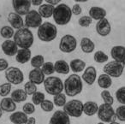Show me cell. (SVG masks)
<instances>
[{"instance_id": "obj_32", "label": "cell", "mask_w": 125, "mask_h": 124, "mask_svg": "<svg viewBox=\"0 0 125 124\" xmlns=\"http://www.w3.org/2000/svg\"><path fill=\"white\" fill-rule=\"evenodd\" d=\"M0 34L6 40H10L12 37H14V28L10 26H4L0 29Z\"/></svg>"}, {"instance_id": "obj_33", "label": "cell", "mask_w": 125, "mask_h": 124, "mask_svg": "<svg viewBox=\"0 0 125 124\" xmlns=\"http://www.w3.org/2000/svg\"><path fill=\"white\" fill-rule=\"evenodd\" d=\"M53 103L57 107H62L64 106L66 102V94L63 93H59L53 97Z\"/></svg>"}, {"instance_id": "obj_2", "label": "cell", "mask_w": 125, "mask_h": 124, "mask_svg": "<svg viewBox=\"0 0 125 124\" xmlns=\"http://www.w3.org/2000/svg\"><path fill=\"white\" fill-rule=\"evenodd\" d=\"M71 9L65 4H59L54 8L53 11V19L57 25L64 26L70 21L72 18Z\"/></svg>"}, {"instance_id": "obj_45", "label": "cell", "mask_w": 125, "mask_h": 124, "mask_svg": "<svg viewBox=\"0 0 125 124\" xmlns=\"http://www.w3.org/2000/svg\"><path fill=\"white\" fill-rule=\"evenodd\" d=\"M71 11H72V14L75 15V16H79V15L82 14V7H81L80 4H75L73 5V7H72L71 9Z\"/></svg>"}, {"instance_id": "obj_4", "label": "cell", "mask_w": 125, "mask_h": 124, "mask_svg": "<svg viewBox=\"0 0 125 124\" xmlns=\"http://www.w3.org/2000/svg\"><path fill=\"white\" fill-rule=\"evenodd\" d=\"M37 35L41 41L48 43L57 38V28L54 24L46 21L42 23L41 26L38 28Z\"/></svg>"}, {"instance_id": "obj_31", "label": "cell", "mask_w": 125, "mask_h": 124, "mask_svg": "<svg viewBox=\"0 0 125 124\" xmlns=\"http://www.w3.org/2000/svg\"><path fill=\"white\" fill-rule=\"evenodd\" d=\"M31 66L34 69H41L43 64L45 63V58L42 55H36L32 57L31 60Z\"/></svg>"}, {"instance_id": "obj_43", "label": "cell", "mask_w": 125, "mask_h": 124, "mask_svg": "<svg viewBox=\"0 0 125 124\" xmlns=\"http://www.w3.org/2000/svg\"><path fill=\"white\" fill-rule=\"evenodd\" d=\"M115 115L118 120H120L121 122H125V105H121L117 107V109L115 111Z\"/></svg>"}, {"instance_id": "obj_18", "label": "cell", "mask_w": 125, "mask_h": 124, "mask_svg": "<svg viewBox=\"0 0 125 124\" xmlns=\"http://www.w3.org/2000/svg\"><path fill=\"white\" fill-rule=\"evenodd\" d=\"M8 21H9L10 24L11 25V28H15V29H21L24 26V21H23L22 17L16 14V12H10L8 16Z\"/></svg>"}, {"instance_id": "obj_12", "label": "cell", "mask_w": 125, "mask_h": 124, "mask_svg": "<svg viewBox=\"0 0 125 124\" xmlns=\"http://www.w3.org/2000/svg\"><path fill=\"white\" fill-rule=\"evenodd\" d=\"M12 5L15 12L19 16H26L30 11V7L32 4L29 0H13Z\"/></svg>"}, {"instance_id": "obj_22", "label": "cell", "mask_w": 125, "mask_h": 124, "mask_svg": "<svg viewBox=\"0 0 125 124\" xmlns=\"http://www.w3.org/2000/svg\"><path fill=\"white\" fill-rule=\"evenodd\" d=\"M89 16L92 19L100 21V20L105 18L106 16V10L101 7H96L94 6L89 10Z\"/></svg>"}, {"instance_id": "obj_16", "label": "cell", "mask_w": 125, "mask_h": 124, "mask_svg": "<svg viewBox=\"0 0 125 124\" xmlns=\"http://www.w3.org/2000/svg\"><path fill=\"white\" fill-rule=\"evenodd\" d=\"M1 48H2L4 53L6 56H9V57H14L15 55H16L18 52L17 45L15 43L14 40H6L5 41L3 42Z\"/></svg>"}, {"instance_id": "obj_6", "label": "cell", "mask_w": 125, "mask_h": 124, "mask_svg": "<svg viewBox=\"0 0 125 124\" xmlns=\"http://www.w3.org/2000/svg\"><path fill=\"white\" fill-rule=\"evenodd\" d=\"M63 111L72 117H81L83 113V103L81 100L73 99L67 102L63 106Z\"/></svg>"}, {"instance_id": "obj_41", "label": "cell", "mask_w": 125, "mask_h": 124, "mask_svg": "<svg viewBox=\"0 0 125 124\" xmlns=\"http://www.w3.org/2000/svg\"><path fill=\"white\" fill-rule=\"evenodd\" d=\"M24 91L26 92V93L28 95H33V93H35L37 92V86L33 83L28 81L24 85Z\"/></svg>"}, {"instance_id": "obj_24", "label": "cell", "mask_w": 125, "mask_h": 124, "mask_svg": "<svg viewBox=\"0 0 125 124\" xmlns=\"http://www.w3.org/2000/svg\"><path fill=\"white\" fill-rule=\"evenodd\" d=\"M99 106L94 101H87L83 103V113L88 116H93L98 113Z\"/></svg>"}, {"instance_id": "obj_1", "label": "cell", "mask_w": 125, "mask_h": 124, "mask_svg": "<svg viewBox=\"0 0 125 124\" xmlns=\"http://www.w3.org/2000/svg\"><path fill=\"white\" fill-rule=\"evenodd\" d=\"M83 89L82 78L76 74H70L63 82V90L65 94L70 97H75L80 94Z\"/></svg>"}, {"instance_id": "obj_52", "label": "cell", "mask_w": 125, "mask_h": 124, "mask_svg": "<svg viewBox=\"0 0 125 124\" xmlns=\"http://www.w3.org/2000/svg\"><path fill=\"white\" fill-rule=\"evenodd\" d=\"M110 124H120V123H118V122H110Z\"/></svg>"}, {"instance_id": "obj_29", "label": "cell", "mask_w": 125, "mask_h": 124, "mask_svg": "<svg viewBox=\"0 0 125 124\" xmlns=\"http://www.w3.org/2000/svg\"><path fill=\"white\" fill-rule=\"evenodd\" d=\"M111 84H112V80H111V76H109L108 74H102L98 78V85L99 87L103 88V89H107V88L111 87Z\"/></svg>"}, {"instance_id": "obj_38", "label": "cell", "mask_w": 125, "mask_h": 124, "mask_svg": "<svg viewBox=\"0 0 125 124\" xmlns=\"http://www.w3.org/2000/svg\"><path fill=\"white\" fill-rule=\"evenodd\" d=\"M11 91V84L9 82L4 83L0 85V96L1 97H6L10 93Z\"/></svg>"}, {"instance_id": "obj_48", "label": "cell", "mask_w": 125, "mask_h": 124, "mask_svg": "<svg viewBox=\"0 0 125 124\" xmlns=\"http://www.w3.org/2000/svg\"><path fill=\"white\" fill-rule=\"evenodd\" d=\"M43 0H31V4L34 6H40L42 5Z\"/></svg>"}, {"instance_id": "obj_19", "label": "cell", "mask_w": 125, "mask_h": 124, "mask_svg": "<svg viewBox=\"0 0 125 124\" xmlns=\"http://www.w3.org/2000/svg\"><path fill=\"white\" fill-rule=\"evenodd\" d=\"M96 78H97V70H96V69L94 66H88L85 69V71L83 73V75H82L83 81L87 84L91 86L96 81Z\"/></svg>"}, {"instance_id": "obj_21", "label": "cell", "mask_w": 125, "mask_h": 124, "mask_svg": "<svg viewBox=\"0 0 125 124\" xmlns=\"http://www.w3.org/2000/svg\"><path fill=\"white\" fill-rule=\"evenodd\" d=\"M32 52L29 49H20L18 50L16 56V60L19 63L24 64L28 62L29 60H31Z\"/></svg>"}, {"instance_id": "obj_50", "label": "cell", "mask_w": 125, "mask_h": 124, "mask_svg": "<svg viewBox=\"0 0 125 124\" xmlns=\"http://www.w3.org/2000/svg\"><path fill=\"white\" fill-rule=\"evenodd\" d=\"M87 1V0H75V2H78V3H85Z\"/></svg>"}, {"instance_id": "obj_39", "label": "cell", "mask_w": 125, "mask_h": 124, "mask_svg": "<svg viewBox=\"0 0 125 124\" xmlns=\"http://www.w3.org/2000/svg\"><path fill=\"white\" fill-rule=\"evenodd\" d=\"M116 98L117 101L123 105H125V86H122L116 92Z\"/></svg>"}, {"instance_id": "obj_40", "label": "cell", "mask_w": 125, "mask_h": 124, "mask_svg": "<svg viewBox=\"0 0 125 124\" xmlns=\"http://www.w3.org/2000/svg\"><path fill=\"white\" fill-rule=\"evenodd\" d=\"M40 107H41L42 110H44L45 112H51L54 109V103L51 100L45 99L40 103Z\"/></svg>"}, {"instance_id": "obj_20", "label": "cell", "mask_w": 125, "mask_h": 124, "mask_svg": "<svg viewBox=\"0 0 125 124\" xmlns=\"http://www.w3.org/2000/svg\"><path fill=\"white\" fill-rule=\"evenodd\" d=\"M28 117L23 111H15L10 116V121L14 124H26Z\"/></svg>"}, {"instance_id": "obj_34", "label": "cell", "mask_w": 125, "mask_h": 124, "mask_svg": "<svg viewBox=\"0 0 125 124\" xmlns=\"http://www.w3.org/2000/svg\"><path fill=\"white\" fill-rule=\"evenodd\" d=\"M94 59L98 63H104V62H107L108 59H109V57L102 51H98V52H96L94 53Z\"/></svg>"}, {"instance_id": "obj_14", "label": "cell", "mask_w": 125, "mask_h": 124, "mask_svg": "<svg viewBox=\"0 0 125 124\" xmlns=\"http://www.w3.org/2000/svg\"><path fill=\"white\" fill-rule=\"evenodd\" d=\"M111 56L114 61L120 62L125 66V47L123 45L113 46L111 50Z\"/></svg>"}, {"instance_id": "obj_15", "label": "cell", "mask_w": 125, "mask_h": 124, "mask_svg": "<svg viewBox=\"0 0 125 124\" xmlns=\"http://www.w3.org/2000/svg\"><path fill=\"white\" fill-rule=\"evenodd\" d=\"M96 31H97L98 34L102 37L109 35L111 31V26L110 21L106 18L99 21L96 24Z\"/></svg>"}, {"instance_id": "obj_44", "label": "cell", "mask_w": 125, "mask_h": 124, "mask_svg": "<svg viewBox=\"0 0 125 124\" xmlns=\"http://www.w3.org/2000/svg\"><path fill=\"white\" fill-rule=\"evenodd\" d=\"M22 110L27 115H32L35 111V106L33 103H26L22 107Z\"/></svg>"}, {"instance_id": "obj_42", "label": "cell", "mask_w": 125, "mask_h": 124, "mask_svg": "<svg viewBox=\"0 0 125 124\" xmlns=\"http://www.w3.org/2000/svg\"><path fill=\"white\" fill-rule=\"evenodd\" d=\"M93 22V19L89 16H83L78 20V23L82 28H87Z\"/></svg>"}, {"instance_id": "obj_30", "label": "cell", "mask_w": 125, "mask_h": 124, "mask_svg": "<svg viewBox=\"0 0 125 124\" xmlns=\"http://www.w3.org/2000/svg\"><path fill=\"white\" fill-rule=\"evenodd\" d=\"M11 98L15 103H21V102L26 101L28 98V94L26 92L22 89H16L12 93H11Z\"/></svg>"}, {"instance_id": "obj_25", "label": "cell", "mask_w": 125, "mask_h": 124, "mask_svg": "<svg viewBox=\"0 0 125 124\" xmlns=\"http://www.w3.org/2000/svg\"><path fill=\"white\" fill-rule=\"evenodd\" d=\"M54 69L55 71L58 74H67L70 73V67L64 60H57V62L54 63Z\"/></svg>"}, {"instance_id": "obj_26", "label": "cell", "mask_w": 125, "mask_h": 124, "mask_svg": "<svg viewBox=\"0 0 125 124\" xmlns=\"http://www.w3.org/2000/svg\"><path fill=\"white\" fill-rule=\"evenodd\" d=\"M54 8H55L54 6L50 5L48 4H43L40 6L38 12L42 18H50L53 15Z\"/></svg>"}, {"instance_id": "obj_28", "label": "cell", "mask_w": 125, "mask_h": 124, "mask_svg": "<svg viewBox=\"0 0 125 124\" xmlns=\"http://www.w3.org/2000/svg\"><path fill=\"white\" fill-rule=\"evenodd\" d=\"M70 69L73 71L75 74L76 73H80L83 71L86 68V62L82 59H74L70 62Z\"/></svg>"}, {"instance_id": "obj_10", "label": "cell", "mask_w": 125, "mask_h": 124, "mask_svg": "<svg viewBox=\"0 0 125 124\" xmlns=\"http://www.w3.org/2000/svg\"><path fill=\"white\" fill-rule=\"evenodd\" d=\"M98 117L102 122H115V110L112 106L106 103H103L99 106Z\"/></svg>"}, {"instance_id": "obj_17", "label": "cell", "mask_w": 125, "mask_h": 124, "mask_svg": "<svg viewBox=\"0 0 125 124\" xmlns=\"http://www.w3.org/2000/svg\"><path fill=\"white\" fill-rule=\"evenodd\" d=\"M29 81L35 85H40L45 81V74L41 69H33L29 72L28 74Z\"/></svg>"}, {"instance_id": "obj_11", "label": "cell", "mask_w": 125, "mask_h": 124, "mask_svg": "<svg viewBox=\"0 0 125 124\" xmlns=\"http://www.w3.org/2000/svg\"><path fill=\"white\" fill-rule=\"evenodd\" d=\"M24 24L28 28H40L42 24V17L38 11L32 10L25 16Z\"/></svg>"}, {"instance_id": "obj_51", "label": "cell", "mask_w": 125, "mask_h": 124, "mask_svg": "<svg viewBox=\"0 0 125 124\" xmlns=\"http://www.w3.org/2000/svg\"><path fill=\"white\" fill-rule=\"evenodd\" d=\"M2 115H3V110H2V109L0 108V118L2 117Z\"/></svg>"}, {"instance_id": "obj_53", "label": "cell", "mask_w": 125, "mask_h": 124, "mask_svg": "<svg viewBox=\"0 0 125 124\" xmlns=\"http://www.w3.org/2000/svg\"><path fill=\"white\" fill-rule=\"evenodd\" d=\"M97 124H104V122H99V123H97Z\"/></svg>"}, {"instance_id": "obj_47", "label": "cell", "mask_w": 125, "mask_h": 124, "mask_svg": "<svg viewBox=\"0 0 125 124\" xmlns=\"http://www.w3.org/2000/svg\"><path fill=\"white\" fill-rule=\"evenodd\" d=\"M60 1L61 0H45V2L46 4H50V5H52V6H57L59 4H60Z\"/></svg>"}, {"instance_id": "obj_35", "label": "cell", "mask_w": 125, "mask_h": 124, "mask_svg": "<svg viewBox=\"0 0 125 124\" xmlns=\"http://www.w3.org/2000/svg\"><path fill=\"white\" fill-rule=\"evenodd\" d=\"M41 70L45 74V75H51L55 72V69H54V63L52 62H47L43 64L41 68Z\"/></svg>"}, {"instance_id": "obj_23", "label": "cell", "mask_w": 125, "mask_h": 124, "mask_svg": "<svg viewBox=\"0 0 125 124\" xmlns=\"http://www.w3.org/2000/svg\"><path fill=\"white\" fill-rule=\"evenodd\" d=\"M0 108L5 112H15L16 104L11 98H4L0 102Z\"/></svg>"}, {"instance_id": "obj_27", "label": "cell", "mask_w": 125, "mask_h": 124, "mask_svg": "<svg viewBox=\"0 0 125 124\" xmlns=\"http://www.w3.org/2000/svg\"><path fill=\"white\" fill-rule=\"evenodd\" d=\"M81 48L85 53H92L95 49V45L89 38H83L81 41Z\"/></svg>"}, {"instance_id": "obj_49", "label": "cell", "mask_w": 125, "mask_h": 124, "mask_svg": "<svg viewBox=\"0 0 125 124\" xmlns=\"http://www.w3.org/2000/svg\"><path fill=\"white\" fill-rule=\"evenodd\" d=\"M26 124H36V119L34 117H29L27 121Z\"/></svg>"}, {"instance_id": "obj_3", "label": "cell", "mask_w": 125, "mask_h": 124, "mask_svg": "<svg viewBox=\"0 0 125 124\" xmlns=\"http://www.w3.org/2000/svg\"><path fill=\"white\" fill-rule=\"evenodd\" d=\"M14 41L21 49H29L33 44V35L28 28L17 30L14 34Z\"/></svg>"}, {"instance_id": "obj_46", "label": "cell", "mask_w": 125, "mask_h": 124, "mask_svg": "<svg viewBox=\"0 0 125 124\" xmlns=\"http://www.w3.org/2000/svg\"><path fill=\"white\" fill-rule=\"evenodd\" d=\"M9 68V62L6 59L0 58V72L5 71Z\"/></svg>"}, {"instance_id": "obj_8", "label": "cell", "mask_w": 125, "mask_h": 124, "mask_svg": "<svg viewBox=\"0 0 125 124\" xmlns=\"http://www.w3.org/2000/svg\"><path fill=\"white\" fill-rule=\"evenodd\" d=\"M77 40L73 35L66 34L62 36L59 43V49L64 53H71L76 49Z\"/></svg>"}, {"instance_id": "obj_37", "label": "cell", "mask_w": 125, "mask_h": 124, "mask_svg": "<svg viewBox=\"0 0 125 124\" xmlns=\"http://www.w3.org/2000/svg\"><path fill=\"white\" fill-rule=\"evenodd\" d=\"M101 98H102L104 103H106V104L112 105L113 103H114V98H113V97L111 96L110 92L106 91V90H104V91L101 93Z\"/></svg>"}, {"instance_id": "obj_5", "label": "cell", "mask_w": 125, "mask_h": 124, "mask_svg": "<svg viewBox=\"0 0 125 124\" xmlns=\"http://www.w3.org/2000/svg\"><path fill=\"white\" fill-rule=\"evenodd\" d=\"M45 90L48 94L55 95L62 93L63 90V83L62 81L56 76H48L44 81Z\"/></svg>"}, {"instance_id": "obj_7", "label": "cell", "mask_w": 125, "mask_h": 124, "mask_svg": "<svg viewBox=\"0 0 125 124\" xmlns=\"http://www.w3.org/2000/svg\"><path fill=\"white\" fill-rule=\"evenodd\" d=\"M5 78L10 84L19 85L24 81V74L19 68L9 67L5 70Z\"/></svg>"}, {"instance_id": "obj_13", "label": "cell", "mask_w": 125, "mask_h": 124, "mask_svg": "<svg viewBox=\"0 0 125 124\" xmlns=\"http://www.w3.org/2000/svg\"><path fill=\"white\" fill-rule=\"evenodd\" d=\"M49 124H70V116L63 110H57L51 117Z\"/></svg>"}, {"instance_id": "obj_9", "label": "cell", "mask_w": 125, "mask_h": 124, "mask_svg": "<svg viewBox=\"0 0 125 124\" xmlns=\"http://www.w3.org/2000/svg\"><path fill=\"white\" fill-rule=\"evenodd\" d=\"M104 74H108L111 77L118 78L122 75L124 70V65L120 62H116V61H111L110 62L106 63L104 66Z\"/></svg>"}, {"instance_id": "obj_36", "label": "cell", "mask_w": 125, "mask_h": 124, "mask_svg": "<svg viewBox=\"0 0 125 124\" xmlns=\"http://www.w3.org/2000/svg\"><path fill=\"white\" fill-rule=\"evenodd\" d=\"M32 96H33L32 97V101H33L34 105H40V103L45 99V94L41 92H36Z\"/></svg>"}]
</instances>
